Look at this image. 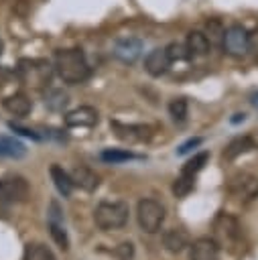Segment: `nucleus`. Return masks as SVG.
Listing matches in <instances>:
<instances>
[{
    "label": "nucleus",
    "instance_id": "f3484780",
    "mask_svg": "<svg viewBox=\"0 0 258 260\" xmlns=\"http://www.w3.org/2000/svg\"><path fill=\"white\" fill-rule=\"evenodd\" d=\"M252 148H256V144H254V140H252L250 136H238V138H234V140L225 146L223 158H225V160H234L236 156H240V154H244V152H250Z\"/></svg>",
    "mask_w": 258,
    "mask_h": 260
},
{
    "label": "nucleus",
    "instance_id": "f704fd0d",
    "mask_svg": "<svg viewBox=\"0 0 258 260\" xmlns=\"http://www.w3.org/2000/svg\"><path fill=\"white\" fill-rule=\"evenodd\" d=\"M252 106H254V108H258V93H254V95H252Z\"/></svg>",
    "mask_w": 258,
    "mask_h": 260
},
{
    "label": "nucleus",
    "instance_id": "7c9ffc66",
    "mask_svg": "<svg viewBox=\"0 0 258 260\" xmlns=\"http://www.w3.org/2000/svg\"><path fill=\"white\" fill-rule=\"evenodd\" d=\"M116 254H118V258H120V260H130V258H132V254H134V248H132V244H130V242H124V244H120V246H118Z\"/></svg>",
    "mask_w": 258,
    "mask_h": 260
},
{
    "label": "nucleus",
    "instance_id": "1a4fd4ad",
    "mask_svg": "<svg viewBox=\"0 0 258 260\" xmlns=\"http://www.w3.org/2000/svg\"><path fill=\"white\" fill-rule=\"evenodd\" d=\"M189 260H219V246L211 238H199L189 246Z\"/></svg>",
    "mask_w": 258,
    "mask_h": 260
},
{
    "label": "nucleus",
    "instance_id": "a878e982",
    "mask_svg": "<svg viewBox=\"0 0 258 260\" xmlns=\"http://www.w3.org/2000/svg\"><path fill=\"white\" fill-rule=\"evenodd\" d=\"M49 232H51V238L55 240V244L63 252H67L69 250V238H67V232L63 230V225L57 223V221H49Z\"/></svg>",
    "mask_w": 258,
    "mask_h": 260
},
{
    "label": "nucleus",
    "instance_id": "393cba45",
    "mask_svg": "<svg viewBox=\"0 0 258 260\" xmlns=\"http://www.w3.org/2000/svg\"><path fill=\"white\" fill-rule=\"evenodd\" d=\"M193 187H195V177L181 173V177L175 179V183H173V193H175V197H185L193 191Z\"/></svg>",
    "mask_w": 258,
    "mask_h": 260
},
{
    "label": "nucleus",
    "instance_id": "c9c22d12",
    "mask_svg": "<svg viewBox=\"0 0 258 260\" xmlns=\"http://www.w3.org/2000/svg\"><path fill=\"white\" fill-rule=\"evenodd\" d=\"M0 53H2V43H0Z\"/></svg>",
    "mask_w": 258,
    "mask_h": 260
},
{
    "label": "nucleus",
    "instance_id": "2eb2a0df",
    "mask_svg": "<svg viewBox=\"0 0 258 260\" xmlns=\"http://www.w3.org/2000/svg\"><path fill=\"white\" fill-rule=\"evenodd\" d=\"M213 228H215V234L221 236V238H225V240H236L240 236V223L234 217L225 215V213H219L217 215Z\"/></svg>",
    "mask_w": 258,
    "mask_h": 260
},
{
    "label": "nucleus",
    "instance_id": "a211bd4d",
    "mask_svg": "<svg viewBox=\"0 0 258 260\" xmlns=\"http://www.w3.org/2000/svg\"><path fill=\"white\" fill-rule=\"evenodd\" d=\"M49 173H51V179H53V183H55L57 191H59L63 197H69V195H71V189L75 187V185H73V181H71V175H69V173H65L59 165H51Z\"/></svg>",
    "mask_w": 258,
    "mask_h": 260
},
{
    "label": "nucleus",
    "instance_id": "4be33fe9",
    "mask_svg": "<svg viewBox=\"0 0 258 260\" xmlns=\"http://www.w3.org/2000/svg\"><path fill=\"white\" fill-rule=\"evenodd\" d=\"M100 158L104 162H108V165H120V162L136 158V154L130 152V150H124V148H106V150H102Z\"/></svg>",
    "mask_w": 258,
    "mask_h": 260
},
{
    "label": "nucleus",
    "instance_id": "7ed1b4c3",
    "mask_svg": "<svg viewBox=\"0 0 258 260\" xmlns=\"http://www.w3.org/2000/svg\"><path fill=\"white\" fill-rule=\"evenodd\" d=\"M138 225L146 234H156L165 221V207L154 199H140L136 207Z\"/></svg>",
    "mask_w": 258,
    "mask_h": 260
},
{
    "label": "nucleus",
    "instance_id": "bb28decb",
    "mask_svg": "<svg viewBox=\"0 0 258 260\" xmlns=\"http://www.w3.org/2000/svg\"><path fill=\"white\" fill-rule=\"evenodd\" d=\"M169 114L173 116L175 122H185L187 118V100L185 98H175L169 104Z\"/></svg>",
    "mask_w": 258,
    "mask_h": 260
},
{
    "label": "nucleus",
    "instance_id": "0eeeda50",
    "mask_svg": "<svg viewBox=\"0 0 258 260\" xmlns=\"http://www.w3.org/2000/svg\"><path fill=\"white\" fill-rule=\"evenodd\" d=\"M112 53L122 63H134L142 53V41L136 37H122L114 43Z\"/></svg>",
    "mask_w": 258,
    "mask_h": 260
},
{
    "label": "nucleus",
    "instance_id": "aec40b11",
    "mask_svg": "<svg viewBox=\"0 0 258 260\" xmlns=\"http://www.w3.org/2000/svg\"><path fill=\"white\" fill-rule=\"evenodd\" d=\"M22 260H57V258H55V254L51 252L49 246L39 244V242H33V244H26L24 246Z\"/></svg>",
    "mask_w": 258,
    "mask_h": 260
},
{
    "label": "nucleus",
    "instance_id": "b1692460",
    "mask_svg": "<svg viewBox=\"0 0 258 260\" xmlns=\"http://www.w3.org/2000/svg\"><path fill=\"white\" fill-rule=\"evenodd\" d=\"M205 35H207L209 43H221V41H223V35H225V28H223L221 20L209 18V20L205 22Z\"/></svg>",
    "mask_w": 258,
    "mask_h": 260
},
{
    "label": "nucleus",
    "instance_id": "f03ea898",
    "mask_svg": "<svg viewBox=\"0 0 258 260\" xmlns=\"http://www.w3.org/2000/svg\"><path fill=\"white\" fill-rule=\"evenodd\" d=\"M128 203L124 201H102L93 211V221L102 232L120 230L128 221Z\"/></svg>",
    "mask_w": 258,
    "mask_h": 260
},
{
    "label": "nucleus",
    "instance_id": "20e7f679",
    "mask_svg": "<svg viewBox=\"0 0 258 260\" xmlns=\"http://www.w3.org/2000/svg\"><path fill=\"white\" fill-rule=\"evenodd\" d=\"M221 47L232 57H244L250 51V35H248V30L242 24H232L230 28H225Z\"/></svg>",
    "mask_w": 258,
    "mask_h": 260
},
{
    "label": "nucleus",
    "instance_id": "f257e3e1",
    "mask_svg": "<svg viewBox=\"0 0 258 260\" xmlns=\"http://www.w3.org/2000/svg\"><path fill=\"white\" fill-rule=\"evenodd\" d=\"M55 69H57V75L65 81V83H83L91 69L85 61V55L79 51V49H63V51H57L55 55Z\"/></svg>",
    "mask_w": 258,
    "mask_h": 260
},
{
    "label": "nucleus",
    "instance_id": "c756f323",
    "mask_svg": "<svg viewBox=\"0 0 258 260\" xmlns=\"http://www.w3.org/2000/svg\"><path fill=\"white\" fill-rule=\"evenodd\" d=\"M201 142H203V138H199V136H197V138H189L187 142H183V144L177 148V154H187L189 150H193V148L199 146Z\"/></svg>",
    "mask_w": 258,
    "mask_h": 260
},
{
    "label": "nucleus",
    "instance_id": "c85d7f7f",
    "mask_svg": "<svg viewBox=\"0 0 258 260\" xmlns=\"http://www.w3.org/2000/svg\"><path fill=\"white\" fill-rule=\"evenodd\" d=\"M10 126V130L12 132H18V134H22V136H26V138H33V140H41V136L35 132V130H30V128H22V126H18V124H8Z\"/></svg>",
    "mask_w": 258,
    "mask_h": 260
},
{
    "label": "nucleus",
    "instance_id": "9d476101",
    "mask_svg": "<svg viewBox=\"0 0 258 260\" xmlns=\"http://www.w3.org/2000/svg\"><path fill=\"white\" fill-rule=\"evenodd\" d=\"M169 65H171V59H169V55H167V49H152V51L146 55V59H144V69H146V73L152 75V77L165 75L167 69H169Z\"/></svg>",
    "mask_w": 258,
    "mask_h": 260
},
{
    "label": "nucleus",
    "instance_id": "2f4dec72",
    "mask_svg": "<svg viewBox=\"0 0 258 260\" xmlns=\"http://www.w3.org/2000/svg\"><path fill=\"white\" fill-rule=\"evenodd\" d=\"M49 221H61V211H59V205H57V201H51V205H49Z\"/></svg>",
    "mask_w": 258,
    "mask_h": 260
},
{
    "label": "nucleus",
    "instance_id": "72a5a7b5",
    "mask_svg": "<svg viewBox=\"0 0 258 260\" xmlns=\"http://www.w3.org/2000/svg\"><path fill=\"white\" fill-rule=\"evenodd\" d=\"M244 120H246V114H234L232 124H240V122H244Z\"/></svg>",
    "mask_w": 258,
    "mask_h": 260
},
{
    "label": "nucleus",
    "instance_id": "dca6fc26",
    "mask_svg": "<svg viewBox=\"0 0 258 260\" xmlns=\"http://www.w3.org/2000/svg\"><path fill=\"white\" fill-rule=\"evenodd\" d=\"M4 108L12 114V116H26V114H30V110H33V102L24 95V93H14V95H8L6 100H4Z\"/></svg>",
    "mask_w": 258,
    "mask_h": 260
},
{
    "label": "nucleus",
    "instance_id": "412c9836",
    "mask_svg": "<svg viewBox=\"0 0 258 260\" xmlns=\"http://www.w3.org/2000/svg\"><path fill=\"white\" fill-rule=\"evenodd\" d=\"M67 102H69V98H67V93L63 89L51 87V89L45 91V106L49 110H53V112H61L67 106Z\"/></svg>",
    "mask_w": 258,
    "mask_h": 260
},
{
    "label": "nucleus",
    "instance_id": "423d86ee",
    "mask_svg": "<svg viewBox=\"0 0 258 260\" xmlns=\"http://www.w3.org/2000/svg\"><path fill=\"white\" fill-rule=\"evenodd\" d=\"M28 197V183L26 179L12 175L0 181V203L8 201H24Z\"/></svg>",
    "mask_w": 258,
    "mask_h": 260
},
{
    "label": "nucleus",
    "instance_id": "f8f14e48",
    "mask_svg": "<svg viewBox=\"0 0 258 260\" xmlns=\"http://www.w3.org/2000/svg\"><path fill=\"white\" fill-rule=\"evenodd\" d=\"M185 45H187L189 57H203V55L209 53V47H211L207 35L201 32V30H191L187 35V43Z\"/></svg>",
    "mask_w": 258,
    "mask_h": 260
},
{
    "label": "nucleus",
    "instance_id": "4468645a",
    "mask_svg": "<svg viewBox=\"0 0 258 260\" xmlns=\"http://www.w3.org/2000/svg\"><path fill=\"white\" fill-rule=\"evenodd\" d=\"M71 181H73V185L81 187L83 191H93L100 185L98 175L91 169H87V167H75L71 171Z\"/></svg>",
    "mask_w": 258,
    "mask_h": 260
},
{
    "label": "nucleus",
    "instance_id": "6e6552de",
    "mask_svg": "<svg viewBox=\"0 0 258 260\" xmlns=\"http://www.w3.org/2000/svg\"><path fill=\"white\" fill-rule=\"evenodd\" d=\"M98 124V112L89 106H79L65 114V126L69 128H91Z\"/></svg>",
    "mask_w": 258,
    "mask_h": 260
},
{
    "label": "nucleus",
    "instance_id": "6ab92c4d",
    "mask_svg": "<svg viewBox=\"0 0 258 260\" xmlns=\"http://www.w3.org/2000/svg\"><path fill=\"white\" fill-rule=\"evenodd\" d=\"M26 154V148L20 140L10 138V136H0V156L8 158H22Z\"/></svg>",
    "mask_w": 258,
    "mask_h": 260
},
{
    "label": "nucleus",
    "instance_id": "9b49d317",
    "mask_svg": "<svg viewBox=\"0 0 258 260\" xmlns=\"http://www.w3.org/2000/svg\"><path fill=\"white\" fill-rule=\"evenodd\" d=\"M112 128L116 132L118 138L128 140V142H140V140H148L150 138V128L142 126V124H120V122H112Z\"/></svg>",
    "mask_w": 258,
    "mask_h": 260
},
{
    "label": "nucleus",
    "instance_id": "473e14b6",
    "mask_svg": "<svg viewBox=\"0 0 258 260\" xmlns=\"http://www.w3.org/2000/svg\"><path fill=\"white\" fill-rule=\"evenodd\" d=\"M250 51H252V53L258 57V30L250 35Z\"/></svg>",
    "mask_w": 258,
    "mask_h": 260
},
{
    "label": "nucleus",
    "instance_id": "5701e85b",
    "mask_svg": "<svg viewBox=\"0 0 258 260\" xmlns=\"http://www.w3.org/2000/svg\"><path fill=\"white\" fill-rule=\"evenodd\" d=\"M207 160H209V152H197L193 158H189V160L183 165L181 173H183V175H189V177H195V175L205 167Z\"/></svg>",
    "mask_w": 258,
    "mask_h": 260
},
{
    "label": "nucleus",
    "instance_id": "ddd939ff",
    "mask_svg": "<svg viewBox=\"0 0 258 260\" xmlns=\"http://www.w3.org/2000/svg\"><path fill=\"white\" fill-rule=\"evenodd\" d=\"M163 244L169 252L179 254L181 250H185V246H189V234L183 228H173L169 232H165L163 236Z\"/></svg>",
    "mask_w": 258,
    "mask_h": 260
},
{
    "label": "nucleus",
    "instance_id": "cd10ccee",
    "mask_svg": "<svg viewBox=\"0 0 258 260\" xmlns=\"http://www.w3.org/2000/svg\"><path fill=\"white\" fill-rule=\"evenodd\" d=\"M167 49V55L171 61H183L189 57V51H187V45H181V43H171Z\"/></svg>",
    "mask_w": 258,
    "mask_h": 260
},
{
    "label": "nucleus",
    "instance_id": "39448f33",
    "mask_svg": "<svg viewBox=\"0 0 258 260\" xmlns=\"http://www.w3.org/2000/svg\"><path fill=\"white\" fill-rule=\"evenodd\" d=\"M18 73L22 77V81H26L28 85H47L49 79H51V65L47 61H20V67H18Z\"/></svg>",
    "mask_w": 258,
    "mask_h": 260
}]
</instances>
